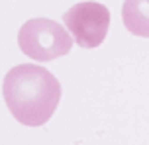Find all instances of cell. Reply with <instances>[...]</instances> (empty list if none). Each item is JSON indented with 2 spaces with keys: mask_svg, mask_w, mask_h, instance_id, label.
I'll return each mask as SVG.
<instances>
[{
  "mask_svg": "<svg viewBox=\"0 0 149 145\" xmlns=\"http://www.w3.org/2000/svg\"><path fill=\"white\" fill-rule=\"evenodd\" d=\"M2 96L22 126L39 128L51 120L61 100V84L51 71L36 63L16 65L2 80Z\"/></svg>",
  "mask_w": 149,
  "mask_h": 145,
  "instance_id": "6da1fadb",
  "label": "cell"
},
{
  "mask_svg": "<svg viewBox=\"0 0 149 145\" xmlns=\"http://www.w3.org/2000/svg\"><path fill=\"white\" fill-rule=\"evenodd\" d=\"M18 45L26 57L45 63L67 55L73 47V37L55 20L31 18L18 31Z\"/></svg>",
  "mask_w": 149,
  "mask_h": 145,
  "instance_id": "7a4b0ae2",
  "label": "cell"
},
{
  "mask_svg": "<svg viewBox=\"0 0 149 145\" xmlns=\"http://www.w3.org/2000/svg\"><path fill=\"white\" fill-rule=\"evenodd\" d=\"M67 31L73 35L74 43L82 49H94L108 35L110 10L100 2H77L63 16Z\"/></svg>",
  "mask_w": 149,
  "mask_h": 145,
  "instance_id": "3957f363",
  "label": "cell"
},
{
  "mask_svg": "<svg viewBox=\"0 0 149 145\" xmlns=\"http://www.w3.org/2000/svg\"><path fill=\"white\" fill-rule=\"evenodd\" d=\"M122 20L130 33L149 37V0H124Z\"/></svg>",
  "mask_w": 149,
  "mask_h": 145,
  "instance_id": "277c9868",
  "label": "cell"
}]
</instances>
